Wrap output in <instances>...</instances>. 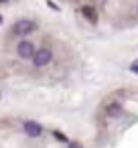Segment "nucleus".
I'll list each match as a JSON object with an SVG mask.
<instances>
[{"mask_svg":"<svg viewBox=\"0 0 138 148\" xmlns=\"http://www.w3.org/2000/svg\"><path fill=\"white\" fill-rule=\"evenodd\" d=\"M51 61H53V51H51V49H39V51L35 53V57H33L35 67H45V65H49Z\"/></svg>","mask_w":138,"mask_h":148,"instance_id":"nucleus-1","label":"nucleus"},{"mask_svg":"<svg viewBox=\"0 0 138 148\" xmlns=\"http://www.w3.org/2000/svg\"><path fill=\"white\" fill-rule=\"evenodd\" d=\"M35 31V23L33 21H19L14 27H12V33L16 35V37H27V35H31Z\"/></svg>","mask_w":138,"mask_h":148,"instance_id":"nucleus-2","label":"nucleus"},{"mask_svg":"<svg viewBox=\"0 0 138 148\" xmlns=\"http://www.w3.org/2000/svg\"><path fill=\"white\" fill-rule=\"evenodd\" d=\"M16 53H19V57H23V59H31V57H35V45L31 43V41H21L19 43V47H16Z\"/></svg>","mask_w":138,"mask_h":148,"instance_id":"nucleus-3","label":"nucleus"},{"mask_svg":"<svg viewBox=\"0 0 138 148\" xmlns=\"http://www.w3.org/2000/svg\"><path fill=\"white\" fill-rule=\"evenodd\" d=\"M25 132L29 134V136H33V138H37V136H41V126L39 124H35V122H25Z\"/></svg>","mask_w":138,"mask_h":148,"instance_id":"nucleus-4","label":"nucleus"},{"mask_svg":"<svg viewBox=\"0 0 138 148\" xmlns=\"http://www.w3.org/2000/svg\"><path fill=\"white\" fill-rule=\"evenodd\" d=\"M81 14H83L89 23H95V21H97V12H95L91 6H81Z\"/></svg>","mask_w":138,"mask_h":148,"instance_id":"nucleus-5","label":"nucleus"},{"mask_svg":"<svg viewBox=\"0 0 138 148\" xmlns=\"http://www.w3.org/2000/svg\"><path fill=\"white\" fill-rule=\"evenodd\" d=\"M120 114H122V103H120V101H112V103L108 106V116L116 118V116H120Z\"/></svg>","mask_w":138,"mask_h":148,"instance_id":"nucleus-6","label":"nucleus"},{"mask_svg":"<svg viewBox=\"0 0 138 148\" xmlns=\"http://www.w3.org/2000/svg\"><path fill=\"white\" fill-rule=\"evenodd\" d=\"M53 136H55L57 140H61V142H67V136H63L61 132H53Z\"/></svg>","mask_w":138,"mask_h":148,"instance_id":"nucleus-7","label":"nucleus"},{"mask_svg":"<svg viewBox=\"0 0 138 148\" xmlns=\"http://www.w3.org/2000/svg\"><path fill=\"white\" fill-rule=\"evenodd\" d=\"M130 71H134V73H138V61H136V63H132V67H130Z\"/></svg>","mask_w":138,"mask_h":148,"instance_id":"nucleus-8","label":"nucleus"},{"mask_svg":"<svg viewBox=\"0 0 138 148\" xmlns=\"http://www.w3.org/2000/svg\"><path fill=\"white\" fill-rule=\"evenodd\" d=\"M69 148H81V144H77V142H71V144H69Z\"/></svg>","mask_w":138,"mask_h":148,"instance_id":"nucleus-9","label":"nucleus"},{"mask_svg":"<svg viewBox=\"0 0 138 148\" xmlns=\"http://www.w3.org/2000/svg\"><path fill=\"white\" fill-rule=\"evenodd\" d=\"M0 2H6V0H0Z\"/></svg>","mask_w":138,"mask_h":148,"instance_id":"nucleus-10","label":"nucleus"},{"mask_svg":"<svg viewBox=\"0 0 138 148\" xmlns=\"http://www.w3.org/2000/svg\"><path fill=\"white\" fill-rule=\"evenodd\" d=\"M0 23H2V16H0Z\"/></svg>","mask_w":138,"mask_h":148,"instance_id":"nucleus-11","label":"nucleus"}]
</instances>
